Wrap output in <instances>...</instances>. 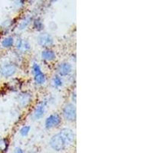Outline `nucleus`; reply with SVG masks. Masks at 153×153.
I'll list each match as a JSON object with an SVG mask.
<instances>
[{"mask_svg":"<svg viewBox=\"0 0 153 153\" xmlns=\"http://www.w3.org/2000/svg\"><path fill=\"white\" fill-rule=\"evenodd\" d=\"M63 115L68 121H74L76 120V107L72 103H68L63 110Z\"/></svg>","mask_w":153,"mask_h":153,"instance_id":"f03ea898","label":"nucleus"},{"mask_svg":"<svg viewBox=\"0 0 153 153\" xmlns=\"http://www.w3.org/2000/svg\"><path fill=\"white\" fill-rule=\"evenodd\" d=\"M16 71V68L14 65L12 64H7L5 65L0 69V73L3 76L9 77V76H12Z\"/></svg>","mask_w":153,"mask_h":153,"instance_id":"423d86ee","label":"nucleus"},{"mask_svg":"<svg viewBox=\"0 0 153 153\" xmlns=\"http://www.w3.org/2000/svg\"><path fill=\"white\" fill-rule=\"evenodd\" d=\"M34 27L36 28L38 31H41L44 28V25L42 24V22H41L40 19H36L35 22H34Z\"/></svg>","mask_w":153,"mask_h":153,"instance_id":"4468645a","label":"nucleus"},{"mask_svg":"<svg viewBox=\"0 0 153 153\" xmlns=\"http://www.w3.org/2000/svg\"><path fill=\"white\" fill-rule=\"evenodd\" d=\"M50 145L51 146V148L53 149L56 150V151H61V150H63L68 146L65 139L63 138V136H61L60 132L54 135L51 139Z\"/></svg>","mask_w":153,"mask_h":153,"instance_id":"f257e3e1","label":"nucleus"},{"mask_svg":"<svg viewBox=\"0 0 153 153\" xmlns=\"http://www.w3.org/2000/svg\"><path fill=\"white\" fill-rule=\"evenodd\" d=\"M72 100H73L74 102H76V93H73V95H72Z\"/></svg>","mask_w":153,"mask_h":153,"instance_id":"f3484780","label":"nucleus"},{"mask_svg":"<svg viewBox=\"0 0 153 153\" xmlns=\"http://www.w3.org/2000/svg\"><path fill=\"white\" fill-rule=\"evenodd\" d=\"M29 20H25V21H24L25 22H22L21 24V25H20V29H23V28H25V27L27 26L28 25V23H29Z\"/></svg>","mask_w":153,"mask_h":153,"instance_id":"2eb2a0df","label":"nucleus"},{"mask_svg":"<svg viewBox=\"0 0 153 153\" xmlns=\"http://www.w3.org/2000/svg\"><path fill=\"white\" fill-rule=\"evenodd\" d=\"M72 66L66 62L61 63L57 67V72L61 76H67L71 73Z\"/></svg>","mask_w":153,"mask_h":153,"instance_id":"6e6552de","label":"nucleus"},{"mask_svg":"<svg viewBox=\"0 0 153 153\" xmlns=\"http://www.w3.org/2000/svg\"><path fill=\"white\" fill-rule=\"evenodd\" d=\"M42 57L44 60L46 61H53L55 58V53L51 49H45L42 53Z\"/></svg>","mask_w":153,"mask_h":153,"instance_id":"9d476101","label":"nucleus"},{"mask_svg":"<svg viewBox=\"0 0 153 153\" xmlns=\"http://www.w3.org/2000/svg\"><path fill=\"white\" fill-rule=\"evenodd\" d=\"M33 72L35 76V83L38 84H43L46 80V77L41 70L40 66L37 63H34L33 65Z\"/></svg>","mask_w":153,"mask_h":153,"instance_id":"7ed1b4c3","label":"nucleus"},{"mask_svg":"<svg viewBox=\"0 0 153 153\" xmlns=\"http://www.w3.org/2000/svg\"><path fill=\"white\" fill-rule=\"evenodd\" d=\"M45 110V103L42 102L35 109L33 114H32V118L35 120L41 119L44 116Z\"/></svg>","mask_w":153,"mask_h":153,"instance_id":"1a4fd4ad","label":"nucleus"},{"mask_svg":"<svg viewBox=\"0 0 153 153\" xmlns=\"http://www.w3.org/2000/svg\"><path fill=\"white\" fill-rule=\"evenodd\" d=\"M14 44V39L12 37H8L5 38L2 42V45L4 48H10Z\"/></svg>","mask_w":153,"mask_h":153,"instance_id":"9b49d317","label":"nucleus"},{"mask_svg":"<svg viewBox=\"0 0 153 153\" xmlns=\"http://www.w3.org/2000/svg\"><path fill=\"white\" fill-rule=\"evenodd\" d=\"M15 153H24L23 152L22 149L21 148H16V149H15Z\"/></svg>","mask_w":153,"mask_h":153,"instance_id":"dca6fc26","label":"nucleus"},{"mask_svg":"<svg viewBox=\"0 0 153 153\" xmlns=\"http://www.w3.org/2000/svg\"><path fill=\"white\" fill-rule=\"evenodd\" d=\"M30 129H31V127L29 126H25L20 129V134H21L22 136H26L30 132Z\"/></svg>","mask_w":153,"mask_h":153,"instance_id":"ddd939ff","label":"nucleus"},{"mask_svg":"<svg viewBox=\"0 0 153 153\" xmlns=\"http://www.w3.org/2000/svg\"><path fill=\"white\" fill-rule=\"evenodd\" d=\"M61 136H63V138L65 139V142H66L67 145L69 146V145L71 144L72 143L74 140L75 135L73 131L70 129H61V132H60Z\"/></svg>","mask_w":153,"mask_h":153,"instance_id":"0eeeda50","label":"nucleus"},{"mask_svg":"<svg viewBox=\"0 0 153 153\" xmlns=\"http://www.w3.org/2000/svg\"><path fill=\"white\" fill-rule=\"evenodd\" d=\"M52 82L54 87H61V86L62 85V80H61V78L58 76V75H55V76H54Z\"/></svg>","mask_w":153,"mask_h":153,"instance_id":"f8f14e48","label":"nucleus"},{"mask_svg":"<svg viewBox=\"0 0 153 153\" xmlns=\"http://www.w3.org/2000/svg\"><path fill=\"white\" fill-rule=\"evenodd\" d=\"M61 122V119L60 116L57 113L50 115L45 120V127L47 129H51L59 125Z\"/></svg>","mask_w":153,"mask_h":153,"instance_id":"20e7f679","label":"nucleus"},{"mask_svg":"<svg viewBox=\"0 0 153 153\" xmlns=\"http://www.w3.org/2000/svg\"><path fill=\"white\" fill-rule=\"evenodd\" d=\"M38 42L40 45L43 47H48L51 45L54 42L52 37L48 33L40 34L38 37Z\"/></svg>","mask_w":153,"mask_h":153,"instance_id":"39448f33","label":"nucleus"}]
</instances>
